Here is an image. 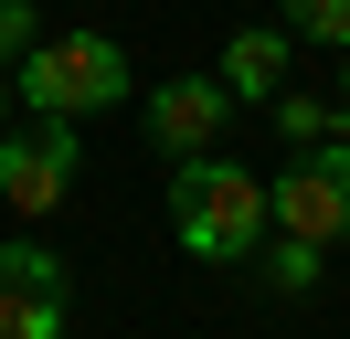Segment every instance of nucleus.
I'll return each instance as SVG.
<instances>
[{"label": "nucleus", "instance_id": "obj_1", "mask_svg": "<svg viewBox=\"0 0 350 339\" xmlns=\"http://www.w3.org/2000/svg\"><path fill=\"white\" fill-rule=\"evenodd\" d=\"M170 233L202 254V265H255L265 244V180L223 148H191L170 159Z\"/></svg>", "mask_w": 350, "mask_h": 339}, {"label": "nucleus", "instance_id": "obj_2", "mask_svg": "<svg viewBox=\"0 0 350 339\" xmlns=\"http://www.w3.org/2000/svg\"><path fill=\"white\" fill-rule=\"evenodd\" d=\"M11 96H22L32 117H107V106L128 96V53H117L107 32H43L11 64Z\"/></svg>", "mask_w": 350, "mask_h": 339}, {"label": "nucleus", "instance_id": "obj_3", "mask_svg": "<svg viewBox=\"0 0 350 339\" xmlns=\"http://www.w3.org/2000/svg\"><path fill=\"white\" fill-rule=\"evenodd\" d=\"M265 223L276 233H308V244H340L350 233V138H319L265 180Z\"/></svg>", "mask_w": 350, "mask_h": 339}, {"label": "nucleus", "instance_id": "obj_4", "mask_svg": "<svg viewBox=\"0 0 350 339\" xmlns=\"http://www.w3.org/2000/svg\"><path fill=\"white\" fill-rule=\"evenodd\" d=\"M75 180H85V159H75V117L0 127V202H11V212H53Z\"/></svg>", "mask_w": 350, "mask_h": 339}, {"label": "nucleus", "instance_id": "obj_5", "mask_svg": "<svg viewBox=\"0 0 350 339\" xmlns=\"http://www.w3.org/2000/svg\"><path fill=\"white\" fill-rule=\"evenodd\" d=\"M223 127H234V85L223 74H170L149 96V148L159 159H191V148H213Z\"/></svg>", "mask_w": 350, "mask_h": 339}, {"label": "nucleus", "instance_id": "obj_6", "mask_svg": "<svg viewBox=\"0 0 350 339\" xmlns=\"http://www.w3.org/2000/svg\"><path fill=\"white\" fill-rule=\"evenodd\" d=\"M286 53H297V42H286V21H255V32L223 42L213 74L234 85V106H265V96H286Z\"/></svg>", "mask_w": 350, "mask_h": 339}, {"label": "nucleus", "instance_id": "obj_7", "mask_svg": "<svg viewBox=\"0 0 350 339\" xmlns=\"http://www.w3.org/2000/svg\"><path fill=\"white\" fill-rule=\"evenodd\" d=\"M75 297H43V286H0V339H64Z\"/></svg>", "mask_w": 350, "mask_h": 339}, {"label": "nucleus", "instance_id": "obj_8", "mask_svg": "<svg viewBox=\"0 0 350 339\" xmlns=\"http://www.w3.org/2000/svg\"><path fill=\"white\" fill-rule=\"evenodd\" d=\"M265 106H276V138L286 148H319V138H340V106L350 96H265Z\"/></svg>", "mask_w": 350, "mask_h": 339}, {"label": "nucleus", "instance_id": "obj_9", "mask_svg": "<svg viewBox=\"0 0 350 339\" xmlns=\"http://www.w3.org/2000/svg\"><path fill=\"white\" fill-rule=\"evenodd\" d=\"M319 254H329V244H308V233H276V223H265V244H255V265L276 275V286H319Z\"/></svg>", "mask_w": 350, "mask_h": 339}, {"label": "nucleus", "instance_id": "obj_10", "mask_svg": "<svg viewBox=\"0 0 350 339\" xmlns=\"http://www.w3.org/2000/svg\"><path fill=\"white\" fill-rule=\"evenodd\" d=\"M276 11H286V42H329V53L350 42V0H276Z\"/></svg>", "mask_w": 350, "mask_h": 339}, {"label": "nucleus", "instance_id": "obj_11", "mask_svg": "<svg viewBox=\"0 0 350 339\" xmlns=\"http://www.w3.org/2000/svg\"><path fill=\"white\" fill-rule=\"evenodd\" d=\"M0 286H43V297H75V286H64V254H43V244H0Z\"/></svg>", "mask_w": 350, "mask_h": 339}, {"label": "nucleus", "instance_id": "obj_12", "mask_svg": "<svg viewBox=\"0 0 350 339\" xmlns=\"http://www.w3.org/2000/svg\"><path fill=\"white\" fill-rule=\"evenodd\" d=\"M32 42H43V21H32V0H0V64H22Z\"/></svg>", "mask_w": 350, "mask_h": 339}, {"label": "nucleus", "instance_id": "obj_13", "mask_svg": "<svg viewBox=\"0 0 350 339\" xmlns=\"http://www.w3.org/2000/svg\"><path fill=\"white\" fill-rule=\"evenodd\" d=\"M0 127H11V74H0Z\"/></svg>", "mask_w": 350, "mask_h": 339}, {"label": "nucleus", "instance_id": "obj_14", "mask_svg": "<svg viewBox=\"0 0 350 339\" xmlns=\"http://www.w3.org/2000/svg\"><path fill=\"white\" fill-rule=\"evenodd\" d=\"M340 96H350V42H340Z\"/></svg>", "mask_w": 350, "mask_h": 339}]
</instances>
